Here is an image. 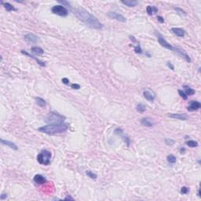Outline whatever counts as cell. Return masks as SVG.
Returning <instances> with one entry per match:
<instances>
[{
    "mask_svg": "<svg viewBox=\"0 0 201 201\" xmlns=\"http://www.w3.org/2000/svg\"><path fill=\"white\" fill-rule=\"evenodd\" d=\"M115 134H117V135H123L124 134V131L121 129V128H116L115 130Z\"/></svg>",
    "mask_w": 201,
    "mask_h": 201,
    "instance_id": "obj_34",
    "label": "cell"
},
{
    "mask_svg": "<svg viewBox=\"0 0 201 201\" xmlns=\"http://www.w3.org/2000/svg\"><path fill=\"white\" fill-rule=\"evenodd\" d=\"M178 94H180V96H181V98H182L184 100H187V98H188V96L185 94V92H183V91H182V90H178Z\"/></svg>",
    "mask_w": 201,
    "mask_h": 201,
    "instance_id": "obj_33",
    "label": "cell"
},
{
    "mask_svg": "<svg viewBox=\"0 0 201 201\" xmlns=\"http://www.w3.org/2000/svg\"><path fill=\"white\" fill-rule=\"evenodd\" d=\"M73 12L78 19L85 23L90 28L94 29H101L103 28L102 24L97 19V17H95L85 9L76 8L73 10Z\"/></svg>",
    "mask_w": 201,
    "mask_h": 201,
    "instance_id": "obj_1",
    "label": "cell"
},
{
    "mask_svg": "<svg viewBox=\"0 0 201 201\" xmlns=\"http://www.w3.org/2000/svg\"><path fill=\"white\" fill-rule=\"evenodd\" d=\"M68 129V125L66 124H51L46 126H43L38 130V131L44 133L48 135H55L65 132Z\"/></svg>",
    "mask_w": 201,
    "mask_h": 201,
    "instance_id": "obj_2",
    "label": "cell"
},
{
    "mask_svg": "<svg viewBox=\"0 0 201 201\" xmlns=\"http://www.w3.org/2000/svg\"><path fill=\"white\" fill-rule=\"evenodd\" d=\"M86 174H87V175L89 178H92V179H96V178H97V174H94V173H93L92 171H88L86 172Z\"/></svg>",
    "mask_w": 201,
    "mask_h": 201,
    "instance_id": "obj_27",
    "label": "cell"
},
{
    "mask_svg": "<svg viewBox=\"0 0 201 201\" xmlns=\"http://www.w3.org/2000/svg\"><path fill=\"white\" fill-rule=\"evenodd\" d=\"M21 53L23 54H24V55H26V56H28V57H31V58H33L34 60H35L36 61V62L39 64L40 66H42V67H45L46 66V64H45V62H43V61H42L41 60H39V59H38L37 57H34V56H32V55H31L30 54H28V52H26V51H24V50H21Z\"/></svg>",
    "mask_w": 201,
    "mask_h": 201,
    "instance_id": "obj_15",
    "label": "cell"
},
{
    "mask_svg": "<svg viewBox=\"0 0 201 201\" xmlns=\"http://www.w3.org/2000/svg\"><path fill=\"white\" fill-rule=\"evenodd\" d=\"M31 51L32 52L33 54H36V55H42L43 54L44 51L42 48L38 47H31Z\"/></svg>",
    "mask_w": 201,
    "mask_h": 201,
    "instance_id": "obj_18",
    "label": "cell"
},
{
    "mask_svg": "<svg viewBox=\"0 0 201 201\" xmlns=\"http://www.w3.org/2000/svg\"><path fill=\"white\" fill-rule=\"evenodd\" d=\"M61 81L64 84H69V80H68V79H67V78H63Z\"/></svg>",
    "mask_w": 201,
    "mask_h": 201,
    "instance_id": "obj_38",
    "label": "cell"
},
{
    "mask_svg": "<svg viewBox=\"0 0 201 201\" xmlns=\"http://www.w3.org/2000/svg\"><path fill=\"white\" fill-rule=\"evenodd\" d=\"M165 143L167 145H172L174 143V141L171 138H165Z\"/></svg>",
    "mask_w": 201,
    "mask_h": 201,
    "instance_id": "obj_32",
    "label": "cell"
},
{
    "mask_svg": "<svg viewBox=\"0 0 201 201\" xmlns=\"http://www.w3.org/2000/svg\"><path fill=\"white\" fill-rule=\"evenodd\" d=\"M157 21L159 23H164V19L161 16H157Z\"/></svg>",
    "mask_w": 201,
    "mask_h": 201,
    "instance_id": "obj_37",
    "label": "cell"
},
{
    "mask_svg": "<svg viewBox=\"0 0 201 201\" xmlns=\"http://www.w3.org/2000/svg\"><path fill=\"white\" fill-rule=\"evenodd\" d=\"M134 52L136 54H141L142 53V49L141 48L140 45H138L134 47Z\"/></svg>",
    "mask_w": 201,
    "mask_h": 201,
    "instance_id": "obj_30",
    "label": "cell"
},
{
    "mask_svg": "<svg viewBox=\"0 0 201 201\" xmlns=\"http://www.w3.org/2000/svg\"><path fill=\"white\" fill-rule=\"evenodd\" d=\"M24 40L27 41L28 43H37V41L38 40V37L34 34L29 33L24 35Z\"/></svg>",
    "mask_w": 201,
    "mask_h": 201,
    "instance_id": "obj_9",
    "label": "cell"
},
{
    "mask_svg": "<svg viewBox=\"0 0 201 201\" xmlns=\"http://www.w3.org/2000/svg\"><path fill=\"white\" fill-rule=\"evenodd\" d=\"M33 180L38 185H42V184H44V183L47 182L46 178H44L43 175H41V174H36V175H35Z\"/></svg>",
    "mask_w": 201,
    "mask_h": 201,
    "instance_id": "obj_13",
    "label": "cell"
},
{
    "mask_svg": "<svg viewBox=\"0 0 201 201\" xmlns=\"http://www.w3.org/2000/svg\"><path fill=\"white\" fill-rule=\"evenodd\" d=\"M52 154L50 151L43 149L37 155V161L42 165H49L50 164Z\"/></svg>",
    "mask_w": 201,
    "mask_h": 201,
    "instance_id": "obj_4",
    "label": "cell"
},
{
    "mask_svg": "<svg viewBox=\"0 0 201 201\" xmlns=\"http://www.w3.org/2000/svg\"><path fill=\"white\" fill-rule=\"evenodd\" d=\"M186 145L189 146V147L195 148V147H197L198 146V142L196 141H193V140H189V141H186Z\"/></svg>",
    "mask_w": 201,
    "mask_h": 201,
    "instance_id": "obj_25",
    "label": "cell"
},
{
    "mask_svg": "<svg viewBox=\"0 0 201 201\" xmlns=\"http://www.w3.org/2000/svg\"><path fill=\"white\" fill-rule=\"evenodd\" d=\"M189 192V188H187L185 186L181 187V194H187Z\"/></svg>",
    "mask_w": 201,
    "mask_h": 201,
    "instance_id": "obj_31",
    "label": "cell"
},
{
    "mask_svg": "<svg viewBox=\"0 0 201 201\" xmlns=\"http://www.w3.org/2000/svg\"><path fill=\"white\" fill-rule=\"evenodd\" d=\"M167 66L169 67L171 70H174V66L173 65V64L171 63V62H167Z\"/></svg>",
    "mask_w": 201,
    "mask_h": 201,
    "instance_id": "obj_39",
    "label": "cell"
},
{
    "mask_svg": "<svg viewBox=\"0 0 201 201\" xmlns=\"http://www.w3.org/2000/svg\"><path fill=\"white\" fill-rule=\"evenodd\" d=\"M200 107H201V105L199 101H193L190 103L189 106L188 107V110H189V111H196V110L199 109Z\"/></svg>",
    "mask_w": 201,
    "mask_h": 201,
    "instance_id": "obj_12",
    "label": "cell"
},
{
    "mask_svg": "<svg viewBox=\"0 0 201 201\" xmlns=\"http://www.w3.org/2000/svg\"><path fill=\"white\" fill-rule=\"evenodd\" d=\"M143 95L148 101H153L155 99V95L152 92L148 91V90H145V91H144Z\"/></svg>",
    "mask_w": 201,
    "mask_h": 201,
    "instance_id": "obj_17",
    "label": "cell"
},
{
    "mask_svg": "<svg viewBox=\"0 0 201 201\" xmlns=\"http://www.w3.org/2000/svg\"><path fill=\"white\" fill-rule=\"evenodd\" d=\"M146 11L148 13V15H152L153 13H157L158 12V9L155 8V6H148L146 8Z\"/></svg>",
    "mask_w": 201,
    "mask_h": 201,
    "instance_id": "obj_21",
    "label": "cell"
},
{
    "mask_svg": "<svg viewBox=\"0 0 201 201\" xmlns=\"http://www.w3.org/2000/svg\"><path fill=\"white\" fill-rule=\"evenodd\" d=\"M1 142H2V144H3V145L10 147V148H12V149H14V150H15V151H17V150H18V147L17 146V145H15L14 143H13V142H11V141H6V140H4V139L2 138V139H1Z\"/></svg>",
    "mask_w": 201,
    "mask_h": 201,
    "instance_id": "obj_14",
    "label": "cell"
},
{
    "mask_svg": "<svg viewBox=\"0 0 201 201\" xmlns=\"http://www.w3.org/2000/svg\"><path fill=\"white\" fill-rule=\"evenodd\" d=\"M141 124L146 127H151L154 125L153 122L149 118H143L141 119Z\"/></svg>",
    "mask_w": 201,
    "mask_h": 201,
    "instance_id": "obj_16",
    "label": "cell"
},
{
    "mask_svg": "<svg viewBox=\"0 0 201 201\" xmlns=\"http://www.w3.org/2000/svg\"><path fill=\"white\" fill-rule=\"evenodd\" d=\"M64 119H65V116L59 114L58 112H51L47 116L45 121H46L47 123H49L50 124H61V123H64Z\"/></svg>",
    "mask_w": 201,
    "mask_h": 201,
    "instance_id": "obj_3",
    "label": "cell"
},
{
    "mask_svg": "<svg viewBox=\"0 0 201 201\" xmlns=\"http://www.w3.org/2000/svg\"><path fill=\"white\" fill-rule=\"evenodd\" d=\"M108 17L112 18V19H114V20H116L118 21H120V22H126L127 21V19L125 17H124L123 15L118 14V13L116 12H108L107 14Z\"/></svg>",
    "mask_w": 201,
    "mask_h": 201,
    "instance_id": "obj_7",
    "label": "cell"
},
{
    "mask_svg": "<svg viewBox=\"0 0 201 201\" xmlns=\"http://www.w3.org/2000/svg\"><path fill=\"white\" fill-rule=\"evenodd\" d=\"M71 87H72V89H74V90H79L80 88V86L79 85V84L72 83V85H71Z\"/></svg>",
    "mask_w": 201,
    "mask_h": 201,
    "instance_id": "obj_35",
    "label": "cell"
},
{
    "mask_svg": "<svg viewBox=\"0 0 201 201\" xmlns=\"http://www.w3.org/2000/svg\"><path fill=\"white\" fill-rule=\"evenodd\" d=\"M156 36H157V39H158V42L161 45L162 47H164V48L167 49V50H174V47H172L171 45L166 41V39L164 38V36L162 35L161 34H159V32H156Z\"/></svg>",
    "mask_w": 201,
    "mask_h": 201,
    "instance_id": "obj_6",
    "label": "cell"
},
{
    "mask_svg": "<svg viewBox=\"0 0 201 201\" xmlns=\"http://www.w3.org/2000/svg\"><path fill=\"white\" fill-rule=\"evenodd\" d=\"M184 89H185V94L187 96H192L194 94H195V90H194L193 89L190 88L189 87H188V86H184L183 87Z\"/></svg>",
    "mask_w": 201,
    "mask_h": 201,
    "instance_id": "obj_22",
    "label": "cell"
},
{
    "mask_svg": "<svg viewBox=\"0 0 201 201\" xmlns=\"http://www.w3.org/2000/svg\"><path fill=\"white\" fill-rule=\"evenodd\" d=\"M6 197H7V194H6V193H3L2 195H1V197H0V199H1L2 200H3V199H6Z\"/></svg>",
    "mask_w": 201,
    "mask_h": 201,
    "instance_id": "obj_40",
    "label": "cell"
},
{
    "mask_svg": "<svg viewBox=\"0 0 201 201\" xmlns=\"http://www.w3.org/2000/svg\"><path fill=\"white\" fill-rule=\"evenodd\" d=\"M174 10H175L177 13H178L179 14H181V15H186V13L182 10V9H180V8H174Z\"/></svg>",
    "mask_w": 201,
    "mask_h": 201,
    "instance_id": "obj_28",
    "label": "cell"
},
{
    "mask_svg": "<svg viewBox=\"0 0 201 201\" xmlns=\"http://www.w3.org/2000/svg\"><path fill=\"white\" fill-rule=\"evenodd\" d=\"M136 109H137V111L140 113H142L144 112L145 110H146V108H145V105H144L143 104H138L136 107Z\"/></svg>",
    "mask_w": 201,
    "mask_h": 201,
    "instance_id": "obj_26",
    "label": "cell"
},
{
    "mask_svg": "<svg viewBox=\"0 0 201 201\" xmlns=\"http://www.w3.org/2000/svg\"><path fill=\"white\" fill-rule=\"evenodd\" d=\"M167 162H168V163H169V164H175V163H176L177 159H176V157L174 156V155L171 154V155H167Z\"/></svg>",
    "mask_w": 201,
    "mask_h": 201,
    "instance_id": "obj_23",
    "label": "cell"
},
{
    "mask_svg": "<svg viewBox=\"0 0 201 201\" xmlns=\"http://www.w3.org/2000/svg\"><path fill=\"white\" fill-rule=\"evenodd\" d=\"M64 199H65V200H68V199H71V200H74V199H73L72 197H71V196H66L65 198H64Z\"/></svg>",
    "mask_w": 201,
    "mask_h": 201,
    "instance_id": "obj_41",
    "label": "cell"
},
{
    "mask_svg": "<svg viewBox=\"0 0 201 201\" xmlns=\"http://www.w3.org/2000/svg\"><path fill=\"white\" fill-rule=\"evenodd\" d=\"M122 3L129 7H134L136 5H138V3L137 1H134V0H126V1H122Z\"/></svg>",
    "mask_w": 201,
    "mask_h": 201,
    "instance_id": "obj_19",
    "label": "cell"
},
{
    "mask_svg": "<svg viewBox=\"0 0 201 201\" xmlns=\"http://www.w3.org/2000/svg\"><path fill=\"white\" fill-rule=\"evenodd\" d=\"M51 11L53 14L61 17H65L68 14V10L61 5L54 6L51 9Z\"/></svg>",
    "mask_w": 201,
    "mask_h": 201,
    "instance_id": "obj_5",
    "label": "cell"
},
{
    "mask_svg": "<svg viewBox=\"0 0 201 201\" xmlns=\"http://www.w3.org/2000/svg\"><path fill=\"white\" fill-rule=\"evenodd\" d=\"M121 137H122V138H123V140L124 141V142L127 145V146H129L130 145V138H128V137H127V136H125V135H121Z\"/></svg>",
    "mask_w": 201,
    "mask_h": 201,
    "instance_id": "obj_29",
    "label": "cell"
},
{
    "mask_svg": "<svg viewBox=\"0 0 201 201\" xmlns=\"http://www.w3.org/2000/svg\"><path fill=\"white\" fill-rule=\"evenodd\" d=\"M35 100H36V103L38 104V105L39 106V107L43 108V107L46 106L47 102L45 101L44 99H43V98H36Z\"/></svg>",
    "mask_w": 201,
    "mask_h": 201,
    "instance_id": "obj_24",
    "label": "cell"
},
{
    "mask_svg": "<svg viewBox=\"0 0 201 201\" xmlns=\"http://www.w3.org/2000/svg\"><path fill=\"white\" fill-rule=\"evenodd\" d=\"M58 3H61V4H63V6H70V3H68V2H66V1H58Z\"/></svg>",
    "mask_w": 201,
    "mask_h": 201,
    "instance_id": "obj_36",
    "label": "cell"
},
{
    "mask_svg": "<svg viewBox=\"0 0 201 201\" xmlns=\"http://www.w3.org/2000/svg\"><path fill=\"white\" fill-rule=\"evenodd\" d=\"M1 4L2 5H3V6H4V8L7 10V11H15V10H17V9L16 8H14V6H13L10 3H3V1H1Z\"/></svg>",
    "mask_w": 201,
    "mask_h": 201,
    "instance_id": "obj_20",
    "label": "cell"
},
{
    "mask_svg": "<svg viewBox=\"0 0 201 201\" xmlns=\"http://www.w3.org/2000/svg\"><path fill=\"white\" fill-rule=\"evenodd\" d=\"M130 38H131V40H132L133 42H136V39H135V38L132 35H130Z\"/></svg>",
    "mask_w": 201,
    "mask_h": 201,
    "instance_id": "obj_42",
    "label": "cell"
},
{
    "mask_svg": "<svg viewBox=\"0 0 201 201\" xmlns=\"http://www.w3.org/2000/svg\"><path fill=\"white\" fill-rule=\"evenodd\" d=\"M174 50L175 51L179 56H181V57H183L187 62H189V63L191 62V58L189 57V56L187 54L185 53L183 50H181V49H178V48H174Z\"/></svg>",
    "mask_w": 201,
    "mask_h": 201,
    "instance_id": "obj_8",
    "label": "cell"
},
{
    "mask_svg": "<svg viewBox=\"0 0 201 201\" xmlns=\"http://www.w3.org/2000/svg\"><path fill=\"white\" fill-rule=\"evenodd\" d=\"M171 31H172V33L181 38H183L185 35V31L181 28H172Z\"/></svg>",
    "mask_w": 201,
    "mask_h": 201,
    "instance_id": "obj_10",
    "label": "cell"
},
{
    "mask_svg": "<svg viewBox=\"0 0 201 201\" xmlns=\"http://www.w3.org/2000/svg\"><path fill=\"white\" fill-rule=\"evenodd\" d=\"M168 116L173 119H176L179 120H187L188 119V116L185 114H181V113H172L169 114Z\"/></svg>",
    "mask_w": 201,
    "mask_h": 201,
    "instance_id": "obj_11",
    "label": "cell"
},
{
    "mask_svg": "<svg viewBox=\"0 0 201 201\" xmlns=\"http://www.w3.org/2000/svg\"><path fill=\"white\" fill-rule=\"evenodd\" d=\"M185 149L184 148H181V149H180V152L181 153H185Z\"/></svg>",
    "mask_w": 201,
    "mask_h": 201,
    "instance_id": "obj_43",
    "label": "cell"
}]
</instances>
